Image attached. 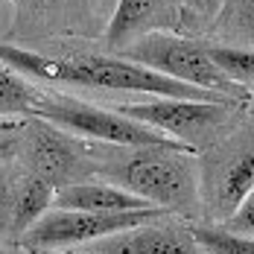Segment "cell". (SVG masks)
I'll use <instances>...</instances> for the list:
<instances>
[{
  "label": "cell",
  "instance_id": "obj_1",
  "mask_svg": "<svg viewBox=\"0 0 254 254\" xmlns=\"http://www.w3.org/2000/svg\"><path fill=\"white\" fill-rule=\"evenodd\" d=\"M0 59L6 67L50 85L91 88V91H123V94H149L170 100H228L222 94L204 91L196 85L158 73L146 64H137L126 56H102V53H76V56H44L3 44ZM237 102V100H228ZM246 105V102H243Z\"/></svg>",
  "mask_w": 254,
  "mask_h": 254
},
{
  "label": "cell",
  "instance_id": "obj_2",
  "mask_svg": "<svg viewBox=\"0 0 254 254\" xmlns=\"http://www.w3.org/2000/svg\"><path fill=\"white\" fill-rule=\"evenodd\" d=\"M102 176L123 184L126 190L143 196L155 207L170 210L173 216H196L202 210V170L196 152L173 146H143L123 158L102 164Z\"/></svg>",
  "mask_w": 254,
  "mask_h": 254
},
{
  "label": "cell",
  "instance_id": "obj_3",
  "mask_svg": "<svg viewBox=\"0 0 254 254\" xmlns=\"http://www.w3.org/2000/svg\"><path fill=\"white\" fill-rule=\"evenodd\" d=\"M12 152L24 158L32 176L50 181L56 190L85 181L91 173L102 170L100 161L88 155L82 137L41 117H29L21 126L3 120V158Z\"/></svg>",
  "mask_w": 254,
  "mask_h": 254
},
{
  "label": "cell",
  "instance_id": "obj_4",
  "mask_svg": "<svg viewBox=\"0 0 254 254\" xmlns=\"http://www.w3.org/2000/svg\"><path fill=\"white\" fill-rule=\"evenodd\" d=\"M120 114L140 120L146 126L170 134L193 152H210L225 137L240 128L243 102L228 100H170L158 97L149 102H126L117 105Z\"/></svg>",
  "mask_w": 254,
  "mask_h": 254
},
{
  "label": "cell",
  "instance_id": "obj_5",
  "mask_svg": "<svg viewBox=\"0 0 254 254\" xmlns=\"http://www.w3.org/2000/svg\"><path fill=\"white\" fill-rule=\"evenodd\" d=\"M32 117L50 120L56 126L73 131L82 140H97V143H108V146H123V149L173 146V149H187L184 143L173 140L170 134L146 126L140 120H131L126 114H120L117 108L108 111V108H100L94 102L73 100V97H64V94H53V91H41Z\"/></svg>",
  "mask_w": 254,
  "mask_h": 254
},
{
  "label": "cell",
  "instance_id": "obj_6",
  "mask_svg": "<svg viewBox=\"0 0 254 254\" xmlns=\"http://www.w3.org/2000/svg\"><path fill=\"white\" fill-rule=\"evenodd\" d=\"M123 56L137 62V64L152 67L158 73H167V76L178 79V82L222 94V97L237 102H249L246 85L225 76L219 70V64L210 59L207 44H202V41L181 38L176 32H149L140 41H134L131 47H126Z\"/></svg>",
  "mask_w": 254,
  "mask_h": 254
},
{
  "label": "cell",
  "instance_id": "obj_7",
  "mask_svg": "<svg viewBox=\"0 0 254 254\" xmlns=\"http://www.w3.org/2000/svg\"><path fill=\"white\" fill-rule=\"evenodd\" d=\"M173 216L164 207H149V210H126V213H94V210H67V207H53L47 210L32 228L18 240L29 252H59L70 246H88L105 237H114L120 231L137 228L143 222Z\"/></svg>",
  "mask_w": 254,
  "mask_h": 254
},
{
  "label": "cell",
  "instance_id": "obj_8",
  "mask_svg": "<svg viewBox=\"0 0 254 254\" xmlns=\"http://www.w3.org/2000/svg\"><path fill=\"white\" fill-rule=\"evenodd\" d=\"M254 190V134L234 131L202 164V204L213 222L231 219Z\"/></svg>",
  "mask_w": 254,
  "mask_h": 254
},
{
  "label": "cell",
  "instance_id": "obj_9",
  "mask_svg": "<svg viewBox=\"0 0 254 254\" xmlns=\"http://www.w3.org/2000/svg\"><path fill=\"white\" fill-rule=\"evenodd\" d=\"M88 254H207L193 237V225H181L173 216L143 222L97 243L82 246Z\"/></svg>",
  "mask_w": 254,
  "mask_h": 254
},
{
  "label": "cell",
  "instance_id": "obj_10",
  "mask_svg": "<svg viewBox=\"0 0 254 254\" xmlns=\"http://www.w3.org/2000/svg\"><path fill=\"white\" fill-rule=\"evenodd\" d=\"M176 24V0H117L105 41L114 50H126L149 32H173Z\"/></svg>",
  "mask_w": 254,
  "mask_h": 254
},
{
  "label": "cell",
  "instance_id": "obj_11",
  "mask_svg": "<svg viewBox=\"0 0 254 254\" xmlns=\"http://www.w3.org/2000/svg\"><path fill=\"white\" fill-rule=\"evenodd\" d=\"M56 204V187L44 178L26 176L15 178L3 187V234L9 240H21L47 210Z\"/></svg>",
  "mask_w": 254,
  "mask_h": 254
},
{
  "label": "cell",
  "instance_id": "obj_12",
  "mask_svg": "<svg viewBox=\"0 0 254 254\" xmlns=\"http://www.w3.org/2000/svg\"><path fill=\"white\" fill-rule=\"evenodd\" d=\"M56 207L67 210H94V213H126V210H149L155 207L143 196L126 190L117 181H76L56 190Z\"/></svg>",
  "mask_w": 254,
  "mask_h": 254
},
{
  "label": "cell",
  "instance_id": "obj_13",
  "mask_svg": "<svg viewBox=\"0 0 254 254\" xmlns=\"http://www.w3.org/2000/svg\"><path fill=\"white\" fill-rule=\"evenodd\" d=\"M38 97H41V88H35L32 82H26V76L18 73L15 67L3 64V73H0V114L6 120L32 117Z\"/></svg>",
  "mask_w": 254,
  "mask_h": 254
},
{
  "label": "cell",
  "instance_id": "obj_14",
  "mask_svg": "<svg viewBox=\"0 0 254 254\" xmlns=\"http://www.w3.org/2000/svg\"><path fill=\"white\" fill-rule=\"evenodd\" d=\"M193 237L207 254H254V237L228 231L225 225H193Z\"/></svg>",
  "mask_w": 254,
  "mask_h": 254
},
{
  "label": "cell",
  "instance_id": "obj_15",
  "mask_svg": "<svg viewBox=\"0 0 254 254\" xmlns=\"http://www.w3.org/2000/svg\"><path fill=\"white\" fill-rule=\"evenodd\" d=\"M210 59L219 64V70L228 79L249 85L254 82V47H240V44H207Z\"/></svg>",
  "mask_w": 254,
  "mask_h": 254
},
{
  "label": "cell",
  "instance_id": "obj_16",
  "mask_svg": "<svg viewBox=\"0 0 254 254\" xmlns=\"http://www.w3.org/2000/svg\"><path fill=\"white\" fill-rule=\"evenodd\" d=\"M219 21L231 35L254 44V0H225Z\"/></svg>",
  "mask_w": 254,
  "mask_h": 254
},
{
  "label": "cell",
  "instance_id": "obj_17",
  "mask_svg": "<svg viewBox=\"0 0 254 254\" xmlns=\"http://www.w3.org/2000/svg\"><path fill=\"white\" fill-rule=\"evenodd\" d=\"M219 225H225L228 231H237V234H249L254 237V190L246 196V202L240 204V210L225 219V222H219Z\"/></svg>",
  "mask_w": 254,
  "mask_h": 254
},
{
  "label": "cell",
  "instance_id": "obj_18",
  "mask_svg": "<svg viewBox=\"0 0 254 254\" xmlns=\"http://www.w3.org/2000/svg\"><path fill=\"white\" fill-rule=\"evenodd\" d=\"M222 6H225V0H204V12L207 15H219Z\"/></svg>",
  "mask_w": 254,
  "mask_h": 254
},
{
  "label": "cell",
  "instance_id": "obj_19",
  "mask_svg": "<svg viewBox=\"0 0 254 254\" xmlns=\"http://www.w3.org/2000/svg\"><path fill=\"white\" fill-rule=\"evenodd\" d=\"M184 6H190V9H196V12H204V0H181ZM207 15V12H204Z\"/></svg>",
  "mask_w": 254,
  "mask_h": 254
},
{
  "label": "cell",
  "instance_id": "obj_20",
  "mask_svg": "<svg viewBox=\"0 0 254 254\" xmlns=\"http://www.w3.org/2000/svg\"><path fill=\"white\" fill-rule=\"evenodd\" d=\"M35 254H88V252H62L59 249V252H35Z\"/></svg>",
  "mask_w": 254,
  "mask_h": 254
}]
</instances>
